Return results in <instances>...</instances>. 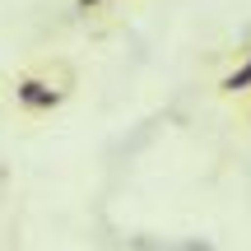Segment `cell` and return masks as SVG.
<instances>
[{
    "instance_id": "cell-1",
    "label": "cell",
    "mask_w": 251,
    "mask_h": 251,
    "mask_svg": "<svg viewBox=\"0 0 251 251\" xmlns=\"http://www.w3.org/2000/svg\"><path fill=\"white\" fill-rule=\"evenodd\" d=\"M14 102L24 112H51L65 102V89H56L51 79H33V75H24V79H14Z\"/></svg>"
},
{
    "instance_id": "cell-2",
    "label": "cell",
    "mask_w": 251,
    "mask_h": 251,
    "mask_svg": "<svg viewBox=\"0 0 251 251\" xmlns=\"http://www.w3.org/2000/svg\"><path fill=\"white\" fill-rule=\"evenodd\" d=\"M247 89H251V56H247L242 65H233V70L219 79V93H228V98H237V93H247Z\"/></svg>"
},
{
    "instance_id": "cell-3",
    "label": "cell",
    "mask_w": 251,
    "mask_h": 251,
    "mask_svg": "<svg viewBox=\"0 0 251 251\" xmlns=\"http://www.w3.org/2000/svg\"><path fill=\"white\" fill-rule=\"evenodd\" d=\"M102 0H75V9H79V14H89V9H98Z\"/></svg>"
}]
</instances>
